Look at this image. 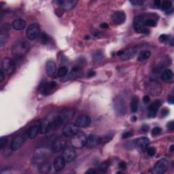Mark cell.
Listing matches in <instances>:
<instances>
[{"label":"cell","mask_w":174,"mask_h":174,"mask_svg":"<svg viewBox=\"0 0 174 174\" xmlns=\"http://www.w3.org/2000/svg\"><path fill=\"white\" fill-rule=\"evenodd\" d=\"M100 144V137L96 135H90L87 137L86 146L88 148H92Z\"/></svg>","instance_id":"obj_20"},{"label":"cell","mask_w":174,"mask_h":174,"mask_svg":"<svg viewBox=\"0 0 174 174\" xmlns=\"http://www.w3.org/2000/svg\"><path fill=\"white\" fill-rule=\"evenodd\" d=\"M25 142V138L23 135H17L11 142L10 149L12 151H16L20 149Z\"/></svg>","instance_id":"obj_13"},{"label":"cell","mask_w":174,"mask_h":174,"mask_svg":"<svg viewBox=\"0 0 174 174\" xmlns=\"http://www.w3.org/2000/svg\"><path fill=\"white\" fill-rule=\"evenodd\" d=\"M76 156V153L75 150L73 148H65L63 150L62 157L67 163H71L72 161L75 159Z\"/></svg>","instance_id":"obj_14"},{"label":"cell","mask_w":174,"mask_h":174,"mask_svg":"<svg viewBox=\"0 0 174 174\" xmlns=\"http://www.w3.org/2000/svg\"><path fill=\"white\" fill-rule=\"evenodd\" d=\"M40 27L37 23L31 24L26 31V36L31 40L37 39L40 36Z\"/></svg>","instance_id":"obj_8"},{"label":"cell","mask_w":174,"mask_h":174,"mask_svg":"<svg viewBox=\"0 0 174 174\" xmlns=\"http://www.w3.org/2000/svg\"><path fill=\"white\" fill-rule=\"evenodd\" d=\"M167 101L169 103H171V104H173V102H174V97H173V95H169L168 97V99H167Z\"/></svg>","instance_id":"obj_46"},{"label":"cell","mask_w":174,"mask_h":174,"mask_svg":"<svg viewBox=\"0 0 174 174\" xmlns=\"http://www.w3.org/2000/svg\"><path fill=\"white\" fill-rule=\"evenodd\" d=\"M39 37H40V40L42 44H48V42H50V40H51V38H50V37L46 33H40Z\"/></svg>","instance_id":"obj_34"},{"label":"cell","mask_w":174,"mask_h":174,"mask_svg":"<svg viewBox=\"0 0 174 174\" xmlns=\"http://www.w3.org/2000/svg\"><path fill=\"white\" fill-rule=\"evenodd\" d=\"M130 2L131 3H132L133 6H140L143 5V3H144V1H142V0H133V1H131Z\"/></svg>","instance_id":"obj_41"},{"label":"cell","mask_w":174,"mask_h":174,"mask_svg":"<svg viewBox=\"0 0 174 174\" xmlns=\"http://www.w3.org/2000/svg\"><path fill=\"white\" fill-rule=\"evenodd\" d=\"M169 111L168 110L167 108H166V107L162 110V111H161V114L163 116H167L169 114Z\"/></svg>","instance_id":"obj_45"},{"label":"cell","mask_w":174,"mask_h":174,"mask_svg":"<svg viewBox=\"0 0 174 174\" xmlns=\"http://www.w3.org/2000/svg\"><path fill=\"white\" fill-rule=\"evenodd\" d=\"M95 75V72L92 70H91L88 72V77H92V76H94Z\"/></svg>","instance_id":"obj_52"},{"label":"cell","mask_w":174,"mask_h":174,"mask_svg":"<svg viewBox=\"0 0 174 174\" xmlns=\"http://www.w3.org/2000/svg\"><path fill=\"white\" fill-rule=\"evenodd\" d=\"M145 88L150 95L158 96L162 91L161 84L157 80L150 78L145 82Z\"/></svg>","instance_id":"obj_2"},{"label":"cell","mask_w":174,"mask_h":174,"mask_svg":"<svg viewBox=\"0 0 174 174\" xmlns=\"http://www.w3.org/2000/svg\"><path fill=\"white\" fill-rule=\"evenodd\" d=\"M46 72L49 77L53 78L57 73V65L55 61L49 60L47 61L46 65Z\"/></svg>","instance_id":"obj_19"},{"label":"cell","mask_w":174,"mask_h":174,"mask_svg":"<svg viewBox=\"0 0 174 174\" xmlns=\"http://www.w3.org/2000/svg\"><path fill=\"white\" fill-rule=\"evenodd\" d=\"M143 101L145 103H148L150 101V98L148 95H146L144 97V98H143Z\"/></svg>","instance_id":"obj_44"},{"label":"cell","mask_w":174,"mask_h":174,"mask_svg":"<svg viewBox=\"0 0 174 174\" xmlns=\"http://www.w3.org/2000/svg\"><path fill=\"white\" fill-rule=\"evenodd\" d=\"M68 73V69L67 67L65 66H63V67H61L59 70L57 71V76L59 77H64Z\"/></svg>","instance_id":"obj_31"},{"label":"cell","mask_w":174,"mask_h":174,"mask_svg":"<svg viewBox=\"0 0 174 174\" xmlns=\"http://www.w3.org/2000/svg\"><path fill=\"white\" fill-rule=\"evenodd\" d=\"M86 173H97V172L96 170H95L93 169H88Z\"/></svg>","instance_id":"obj_50"},{"label":"cell","mask_w":174,"mask_h":174,"mask_svg":"<svg viewBox=\"0 0 174 174\" xmlns=\"http://www.w3.org/2000/svg\"><path fill=\"white\" fill-rule=\"evenodd\" d=\"M169 161L165 158H162L159 160L154 165L152 170L153 174H163L167 171L169 167Z\"/></svg>","instance_id":"obj_9"},{"label":"cell","mask_w":174,"mask_h":174,"mask_svg":"<svg viewBox=\"0 0 174 174\" xmlns=\"http://www.w3.org/2000/svg\"><path fill=\"white\" fill-rule=\"evenodd\" d=\"M161 79L165 82L172 80L173 78V73L171 69H165L161 73Z\"/></svg>","instance_id":"obj_28"},{"label":"cell","mask_w":174,"mask_h":174,"mask_svg":"<svg viewBox=\"0 0 174 174\" xmlns=\"http://www.w3.org/2000/svg\"><path fill=\"white\" fill-rule=\"evenodd\" d=\"M169 36H167V35L165 34H162L161 36L159 37V41L161 42H165L169 40Z\"/></svg>","instance_id":"obj_42"},{"label":"cell","mask_w":174,"mask_h":174,"mask_svg":"<svg viewBox=\"0 0 174 174\" xmlns=\"http://www.w3.org/2000/svg\"><path fill=\"white\" fill-rule=\"evenodd\" d=\"M119 167L121 168V169H125L126 168V164H125V163H124V162H122V163H120L119 164Z\"/></svg>","instance_id":"obj_49"},{"label":"cell","mask_w":174,"mask_h":174,"mask_svg":"<svg viewBox=\"0 0 174 174\" xmlns=\"http://www.w3.org/2000/svg\"><path fill=\"white\" fill-rule=\"evenodd\" d=\"M112 135H107L105 136L100 137V144H105L106 143L110 142L112 140Z\"/></svg>","instance_id":"obj_32"},{"label":"cell","mask_w":174,"mask_h":174,"mask_svg":"<svg viewBox=\"0 0 174 174\" xmlns=\"http://www.w3.org/2000/svg\"><path fill=\"white\" fill-rule=\"evenodd\" d=\"M133 134V133L132 131H125V133H123V134L122 135V139H127V138H128V137H130L132 136Z\"/></svg>","instance_id":"obj_40"},{"label":"cell","mask_w":174,"mask_h":174,"mask_svg":"<svg viewBox=\"0 0 174 174\" xmlns=\"http://www.w3.org/2000/svg\"><path fill=\"white\" fill-rule=\"evenodd\" d=\"M135 144L138 148L141 149H144L149 145L150 140L146 137H141L135 140Z\"/></svg>","instance_id":"obj_23"},{"label":"cell","mask_w":174,"mask_h":174,"mask_svg":"<svg viewBox=\"0 0 174 174\" xmlns=\"http://www.w3.org/2000/svg\"><path fill=\"white\" fill-rule=\"evenodd\" d=\"M6 75L4 74V73H3L2 70H0V82H3V79H4Z\"/></svg>","instance_id":"obj_47"},{"label":"cell","mask_w":174,"mask_h":174,"mask_svg":"<svg viewBox=\"0 0 174 174\" xmlns=\"http://www.w3.org/2000/svg\"><path fill=\"white\" fill-rule=\"evenodd\" d=\"M173 148H174V147H173V145H172V146H171V148H170V150H171L172 152H173Z\"/></svg>","instance_id":"obj_55"},{"label":"cell","mask_w":174,"mask_h":174,"mask_svg":"<svg viewBox=\"0 0 174 174\" xmlns=\"http://www.w3.org/2000/svg\"><path fill=\"white\" fill-rule=\"evenodd\" d=\"M103 58V52L102 51H97L93 55V59L95 61H102Z\"/></svg>","instance_id":"obj_36"},{"label":"cell","mask_w":174,"mask_h":174,"mask_svg":"<svg viewBox=\"0 0 174 174\" xmlns=\"http://www.w3.org/2000/svg\"><path fill=\"white\" fill-rule=\"evenodd\" d=\"M131 119H132V121H137V118L135 117H133L132 118H131Z\"/></svg>","instance_id":"obj_54"},{"label":"cell","mask_w":174,"mask_h":174,"mask_svg":"<svg viewBox=\"0 0 174 174\" xmlns=\"http://www.w3.org/2000/svg\"><path fill=\"white\" fill-rule=\"evenodd\" d=\"M161 106V102L159 100L154 102L151 105L148 107V116L149 117L154 118L156 117L157 112Z\"/></svg>","instance_id":"obj_21"},{"label":"cell","mask_w":174,"mask_h":174,"mask_svg":"<svg viewBox=\"0 0 174 174\" xmlns=\"http://www.w3.org/2000/svg\"><path fill=\"white\" fill-rule=\"evenodd\" d=\"M55 3L63 10H72L76 5L77 2L72 0H58Z\"/></svg>","instance_id":"obj_17"},{"label":"cell","mask_w":174,"mask_h":174,"mask_svg":"<svg viewBox=\"0 0 174 174\" xmlns=\"http://www.w3.org/2000/svg\"><path fill=\"white\" fill-rule=\"evenodd\" d=\"M66 146L67 140H65V139L63 137L56 139V140L53 142L52 151L55 153L61 152L66 148Z\"/></svg>","instance_id":"obj_11"},{"label":"cell","mask_w":174,"mask_h":174,"mask_svg":"<svg viewBox=\"0 0 174 174\" xmlns=\"http://www.w3.org/2000/svg\"><path fill=\"white\" fill-rule=\"evenodd\" d=\"M78 132V127L73 123H67L63 129V134L65 137H73Z\"/></svg>","instance_id":"obj_12"},{"label":"cell","mask_w":174,"mask_h":174,"mask_svg":"<svg viewBox=\"0 0 174 174\" xmlns=\"http://www.w3.org/2000/svg\"><path fill=\"white\" fill-rule=\"evenodd\" d=\"M147 152H148V154L150 157H154L157 152V150L154 147H150V148H148Z\"/></svg>","instance_id":"obj_38"},{"label":"cell","mask_w":174,"mask_h":174,"mask_svg":"<svg viewBox=\"0 0 174 174\" xmlns=\"http://www.w3.org/2000/svg\"><path fill=\"white\" fill-rule=\"evenodd\" d=\"M112 20L115 25H122L126 21V14L123 11H117L112 16Z\"/></svg>","instance_id":"obj_16"},{"label":"cell","mask_w":174,"mask_h":174,"mask_svg":"<svg viewBox=\"0 0 174 174\" xmlns=\"http://www.w3.org/2000/svg\"><path fill=\"white\" fill-rule=\"evenodd\" d=\"M150 55H151V52H150L149 51H142L140 55H139L138 57H137V60L138 61H146L147 59H148Z\"/></svg>","instance_id":"obj_30"},{"label":"cell","mask_w":174,"mask_h":174,"mask_svg":"<svg viewBox=\"0 0 174 174\" xmlns=\"http://www.w3.org/2000/svg\"><path fill=\"white\" fill-rule=\"evenodd\" d=\"M38 133H40V124H36L31 127L27 131V136L30 139H34Z\"/></svg>","instance_id":"obj_22"},{"label":"cell","mask_w":174,"mask_h":174,"mask_svg":"<svg viewBox=\"0 0 174 174\" xmlns=\"http://www.w3.org/2000/svg\"><path fill=\"white\" fill-rule=\"evenodd\" d=\"M138 106H139V99L137 97H133L131 99V112L135 113L138 110Z\"/></svg>","instance_id":"obj_29"},{"label":"cell","mask_w":174,"mask_h":174,"mask_svg":"<svg viewBox=\"0 0 174 174\" xmlns=\"http://www.w3.org/2000/svg\"><path fill=\"white\" fill-rule=\"evenodd\" d=\"M172 6V2L171 1H163L161 3V7L163 10H168Z\"/></svg>","instance_id":"obj_33"},{"label":"cell","mask_w":174,"mask_h":174,"mask_svg":"<svg viewBox=\"0 0 174 174\" xmlns=\"http://www.w3.org/2000/svg\"><path fill=\"white\" fill-rule=\"evenodd\" d=\"M50 154V150L46 148H40L37 149L34 152L33 157V162L34 164L40 165L46 161V158Z\"/></svg>","instance_id":"obj_5"},{"label":"cell","mask_w":174,"mask_h":174,"mask_svg":"<svg viewBox=\"0 0 174 174\" xmlns=\"http://www.w3.org/2000/svg\"><path fill=\"white\" fill-rule=\"evenodd\" d=\"M162 131L161 128H160L159 127H154L152 130V135L154 137H156L158 135H159Z\"/></svg>","instance_id":"obj_37"},{"label":"cell","mask_w":174,"mask_h":174,"mask_svg":"<svg viewBox=\"0 0 174 174\" xmlns=\"http://www.w3.org/2000/svg\"><path fill=\"white\" fill-rule=\"evenodd\" d=\"M26 27V22L22 18H17L12 22V27L15 30H22Z\"/></svg>","instance_id":"obj_26"},{"label":"cell","mask_w":174,"mask_h":174,"mask_svg":"<svg viewBox=\"0 0 174 174\" xmlns=\"http://www.w3.org/2000/svg\"><path fill=\"white\" fill-rule=\"evenodd\" d=\"M108 25L107 24V23H106V22H103V23H102L101 25H100V27H102V28H103V29H106V28H107L108 27Z\"/></svg>","instance_id":"obj_51"},{"label":"cell","mask_w":174,"mask_h":174,"mask_svg":"<svg viewBox=\"0 0 174 174\" xmlns=\"http://www.w3.org/2000/svg\"><path fill=\"white\" fill-rule=\"evenodd\" d=\"M16 68V65L14 61L10 58H4L1 62V70L5 75H10L14 72Z\"/></svg>","instance_id":"obj_7"},{"label":"cell","mask_w":174,"mask_h":174,"mask_svg":"<svg viewBox=\"0 0 174 174\" xmlns=\"http://www.w3.org/2000/svg\"><path fill=\"white\" fill-rule=\"evenodd\" d=\"M65 164H66V162L63 159V157H57L55 158V161H54V168H55L57 172H59L65 167Z\"/></svg>","instance_id":"obj_24"},{"label":"cell","mask_w":174,"mask_h":174,"mask_svg":"<svg viewBox=\"0 0 174 174\" xmlns=\"http://www.w3.org/2000/svg\"><path fill=\"white\" fill-rule=\"evenodd\" d=\"M57 86V84L56 82L51 81V82H46L41 84L38 89L42 95H48L50 92L52 91V90L55 89Z\"/></svg>","instance_id":"obj_10"},{"label":"cell","mask_w":174,"mask_h":174,"mask_svg":"<svg viewBox=\"0 0 174 174\" xmlns=\"http://www.w3.org/2000/svg\"><path fill=\"white\" fill-rule=\"evenodd\" d=\"M91 119L88 115H80L76 120V125L81 128H85L91 125Z\"/></svg>","instance_id":"obj_15"},{"label":"cell","mask_w":174,"mask_h":174,"mask_svg":"<svg viewBox=\"0 0 174 174\" xmlns=\"http://www.w3.org/2000/svg\"><path fill=\"white\" fill-rule=\"evenodd\" d=\"M30 46L28 42L25 40H18L12 47V52L17 58H21L28 53Z\"/></svg>","instance_id":"obj_1"},{"label":"cell","mask_w":174,"mask_h":174,"mask_svg":"<svg viewBox=\"0 0 174 174\" xmlns=\"http://www.w3.org/2000/svg\"><path fill=\"white\" fill-rule=\"evenodd\" d=\"M161 2L159 1V0H156V1L154 2V6H155L157 7H159L161 6Z\"/></svg>","instance_id":"obj_48"},{"label":"cell","mask_w":174,"mask_h":174,"mask_svg":"<svg viewBox=\"0 0 174 174\" xmlns=\"http://www.w3.org/2000/svg\"><path fill=\"white\" fill-rule=\"evenodd\" d=\"M87 142V137L83 132L78 131L76 135L72 137L71 144L75 148H82L86 146Z\"/></svg>","instance_id":"obj_3"},{"label":"cell","mask_w":174,"mask_h":174,"mask_svg":"<svg viewBox=\"0 0 174 174\" xmlns=\"http://www.w3.org/2000/svg\"><path fill=\"white\" fill-rule=\"evenodd\" d=\"M144 20H145V14L137 16L134 18L133 27L135 30L138 33L147 34L150 33V30L145 27Z\"/></svg>","instance_id":"obj_4"},{"label":"cell","mask_w":174,"mask_h":174,"mask_svg":"<svg viewBox=\"0 0 174 174\" xmlns=\"http://www.w3.org/2000/svg\"><path fill=\"white\" fill-rule=\"evenodd\" d=\"M51 168H52L51 163H50V162L46 161L39 165L38 170H39V172L41 173H47L51 172Z\"/></svg>","instance_id":"obj_25"},{"label":"cell","mask_w":174,"mask_h":174,"mask_svg":"<svg viewBox=\"0 0 174 174\" xmlns=\"http://www.w3.org/2000/svg\"><path fill=\"white\" fill-rule=\"evenodd\" d=\"M7 142V138L6 137H2L1 140H0V148L3 149L6 146Z\"/></svg>","instance_id":"obj_39"},{"label":"cell","mask_w":174,"mask_h":174,"mask_svg":"<svg viewBox=\"0 0 174 174\" xmlns=\"http://www.w3.org/2000/svg\"><path fill=\"white\" fill-rule=\"evenodd\" d=\"M109 165L110 164L107 161H106V162H104V163H102V165H100V167H99V172L100 173H105L107 171V169L108 168V166H109Z\"/></svg>","instance_id":"obj_35"},{"label":"cell","mask_w":174,"mask_h":174,"mask_svg":"<svg viewBox=\"0 0 174 174\" xmlns=\"http://www.w3.org/2000/svg\"><path fill=\"white\" fill-rule=\"evenodd\" d=\"M142 131H144V132H145V133H146V132H148V129H149V127H147L146 125H144V126H143V127H142Z\"/></svg>","instance_id":"obj_53"},{"label":"cell","mask_w":174,"mask_h":174,"mask_svg":"<svg viewBox=\"0 0 174 174\" xmlns=\"http://www.w3.org/2000/svg\"><path fill=\"white\" fill-rule=\"evenodd\" d=\"M137 49L135 47H131L129 48H127V50L123 51L122 54L120 56V58L122 60H129L133 59V58L137 54Z\"/></svg>","instance_id":"obj_18"},{"label":"cell","mask_w":174,"mask_h":174,"mask_svg":"<svg viewBox=\"0 0 174 174\" xmlns=\"http://www.w3.org/2000/svg\"><path fill=\"white\" fill-rule=\"evenodd\" d=\"M8 33L7 32L6 29H2L0 32V46L3 47V46L6 44L7 40H8Z\"/></svg>","instance_id":"obj_27"},{"label":"cell","mask_w":174,"mask_h":174,"mask_svg":"<svg viewBox=\"0 0 174 174\" xmlns=\"http://www.w3.org/2000/svg\"><path fill=\"white\" fill-rule=\"evenodd\" d=\"M114 109L118 116H122L126 114V104L125 100L121 96H117L113 100Z\"/></svg>","instance_id":"obj_6"},{"label":"cell","mask_w":174,"mask_h":174,"mask_svg":"<svg viewBox=\"0 0 174 174\" xmlns=\"http://www.w3.org/2000/svg\"><path fill=\"white\" fill-rule=\"evenodd\" d=\"M167 129L170 131H173V129H174V122L173 121H171V122H169L168 124H167Z\"/></svg>","instance_id":"obj_43"}]
</instances>
